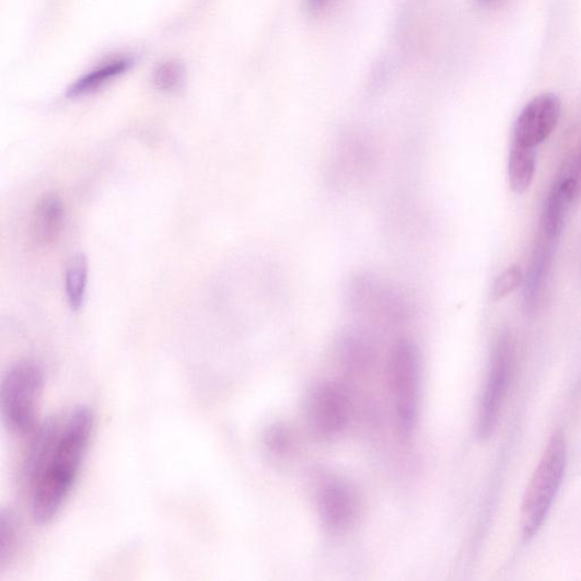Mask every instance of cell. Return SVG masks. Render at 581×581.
Listing matches in <instances>:
<instances>
[{"label":"cell","mask_w":581,"mask_h":581,"mask_svg":"<svg viewBox=\"0 0 581 581\" xmlns=\"http://www.w3.org/2000/svg\"><path fill=\"white\" fill-rule=\"evenodd\" d=\"M580 174H581V162H580Z\"/></svg>","instance_id":"obj_22"},{"label":"cell","mask_w":581,"mask_h":581,"mask_svg":"<svg viewBox=\"0 0 581 581\" xmlns=\"http://www.w3.org/2000/svg\"><path fill=\"white\" fill-rule=\"evenodd\" d=\"M93 431V411L84 406L39 428L26 470L30 508L37 524L51 523L70 498Z\"/></svg>","instance_id":"obj_1"},{"label":"cell","mask_w":581,"mask_h":581,"mask_svg":"<svg viewBox=\"0 0 581 581\" xmlns=\"http://www.w3.org/2000/svg\"><path fill=\"white\" fill-rule=\"evenodd\" d=\"M478 2H480L481 4H489V3H493L495 0H478Z\"/></svg>","instance_id":"obj_21"},{"label":"cell","mask_w":581,"mask_h":581,"mask_svg":"<svg viewBox=\"0 0 581 581\" xmlns=\"http://www.w3.org/2000/svg\"><path fill=\"white\" fill-rule=\"evenodd\" d=\"M351 416L348 392L340 385L326 382L317 385L307 402V418L316 437L330 440L346 430Z\"/></svg>","instance_id":"obj_7"},{"label":"cell","mask_w":581,"mask_h":581,"mask_svg":"<svg viewBox=\"0 0 581 581\" xmlns=\"http://www.w3.org/2000/svg\"><path fill=\"white\" fill-rule=\"evenodd\" d=\"M555 242L556 240H550L544 235L534 252L525 287V307L530 314H533L538 307L544 284L550 266H553Z\"/></svg>","instance_id":"obj_11"},{"label":"cell","mask_w":581,"mask_h":581,"mask_svg":"<svg viewBox=\"0 0 581 581\" xmlns=\"http://www.w3.org/2000/svg\"><path fill=\"white\" fill-rule=\"evenodd\" d=\"M390 377L397 425L402 435L408 439L417 425L421 388V357L414 342L403 340L394 347Z\"/></svg>","instance_id":"obj_4"},{"label":"cell","mask_w":581,"mask_h":581,"mask_svg":"<svg viewBox=\"0 0 581 581\" xmlns=\"http://www.w3.org/2000/svg\"><path fill=\"white\" fill-rule=\"evenodd\" d=\"M561 116L560 98L550 93L535 97L520 113L513 129V143L536 148L556 130Z\"/></svg>","instance_id":"obj_8"},{"label":"cell","mask_w":581,"mask_h":581,"mask_svg":"<svg viewBox=\"0 0 581 581\" xmlns=\"http://www.w3.org/2000/svg\"><path fill=\"white\" fill-rule=\"evenodd\" d=\"M317 508L325 530L332 534H344L357 522L359 500L348 483L329 479L319 488Z\"/></svg>","instance_id":"obj_9"},{"label":"cell","mask_w":581,"mask_h":581,"mask_svg":"<svg viewBox=\"0 0 581 581\" xmlns=\"http://www.w3.org/2000/svg\"><path fill=\"white\" fill-rule=\"evenodd\" d=\"M524 281L523 269L518 265L507 268L498 278L493 287V298L501 300L511 294L515 289L522 286Z\"/></svg>","instance_id":"obj_19"},{"label":"cell","mask_w":581,"mask_h":581,"mask_svg":"<svg viewBox=\"0 0 581 581\" xmlns=\"http://www.w3.org/2000/svg\"><path fill=\"white\" fill-rule=\"evenodd\" d=\"M567 467L565 434L557 431L548 441L541 462L526 489L522 506V530L526 539L542 528L559 493Z\"/></svg>","instance_id":"obj_2"},{"label":"cell","mask_w":581,"mask_h":581,"mask_svg":"<svg viewBox=\"0 0 581 581\" xmlns=\"http://www.w3.org/2000/svg\"><path fill=\"white\" fill-rule=\"evenodd\" d=\"M63 200L56 194L45 195L37 204L34 218V235L42 244L53 242L65 220Z\"/></svg>","instance_id":"obj_13"},{"label":"cell","mask_w":581,"mask_h":581,"mask_svg":"<svg viewBox=\"0 0 581 581\" xmlns=\"http://www.w3.org/2000/svg\"><path fill=\"white\" fill-rule=\"evenodd\" d=\"M18 543V522L15 514L3 509L0 514V569H4L14 556Z\"/></svg>","instance_id":"obj_16"},{"label":"cell","mask_w":581,"mask_h":581,"mask_svg":"<svg viewBox=\"0 0 581 581\" xmlns=\"http://www.w3.org/2000/svg\"><path fill=\"white\" fill-rule=\"evenodd\" d=\"M264 443L267 450L274 455H284L293 446V440L290 431L286 426L275 425L267 431Z\"/></svg>","instance_id":"obj_18"},{"label":"cell","mask_w":581,"mask_h":581,"mask_svg":"<svg viewBox=\"0 0 581 581\" xmlns=\"http://www.w3.org/2000/svg\"><path fill=\"white\" fill-rule=\"evenodd\" d=\"M304 2L305 11H307L311 16H318L329 5L330 0H304Z\"/></svg>","instance_id":"obj_20"},{"label":"cell","mask_w":581,"mask_h":581,"mask_svg":"<svg viewBox=\"0 0 581 581\" xmlns=\"http://www.w3.org/2000/svg\"><path fill=\"white\" fill-rule=\"evenodd\" d=\"M132 59L120 57L108 60V62L97 67L75 81L68 90L69 98H80L96 91L115 78L124 74L132 67Z\"/></svg>","instance_id":"obj_12"},{"label":"cell","mask_w":581,"mask_h":581,"mask_svg":"<svg viewBox=\"0 0 581 581\" xmlns=\"http://www.w3.org/2000/svg\"><path fill=\"white\" fill-rule=\"evenodd\" d=\"M43 387L44 373L34 361H19L5 373L0 387V411L10 433L26 437L36 431Z\"/></svg>","instance_id":"obj_3"},{"label":"cell","mask_w":581,"mask_h":581,"mask_svg":"<svg viewBox=\"0 0 581 581\" xmlns=\"http://www.w3.org/2000/svg\"><path fill=\"white\" fill-rule=\"evenodd\" d=\"M185 68L176 60L161 65L154 73V83L162 91H174L185 81Z\"/></svg>","instance_id":"obj_17"},{"label":"cell","mask_w":581,"mask_h":581,"mask_svg":"<svg viewBox=\"0 0 581 581\" xmlns=\"http://www.w3.org/2000/svg\"><path fill=\"white\" fill-rule=\"evenodd\" d=\"M88 259L84 254H75L69 263L66 274V290L73 312L82 309L88 286Z\"/></svg>","instance_id":"obj_15"},{"label":"cell","mask_w":581,"mask_h":581,"mask_svg":"<svg viewBox=\"0 0 581 581\" xmlns=\"http://www.w3.org/2000/svg\"><path fill=\"white\" fill-rule=\"evenodd\" d=\"M577 190L578 178L569 173H563L550 188L542 217L546 237L557 241L562 234Z\"/></svg>","instance_id":"obj_10"},{"label":"cell","mask_w":581,"mask_h":581,"mask_svg":"<svg viewBox=\"0 0 581 581\" xmlns=\"http://www.w3.org/2000/svg\"><path fill=\"white\" fill-rule=\"evenodd\" d=\"M514 347L509 333H502L493 348L477 419L480 440L491 438L503 407L513 369Z\"/></svg>","instance_id":"obj_6"},{"label":"cell","mask_w":581,"mask_h":581,"mask_svg":"<svg viewBox=\"0 0 581 581\" xmlns=\"http://www.w3.org/2000/svg\"><path fill=\"white\" fill-rule=\"evenodd\" d=\"M346 298L353 312L380 321L400 323L411 314L410 297L371 272L356 274L347 286Z\"/></svg>","instance_id":"obj_5"},{"label":"cell","mask_w":581,"mask_h":581,"mask_svg":"<svg viewBox=\"0 0 581 581\" xmlns=\"http://www.w3.org/2000/svg\"><path fill=\"white\" fill-rule=\"evenodd\" d=\"M536 172L535 148H527L512 142L508 176L509 185L513 194L524 195L532 186Z\"/></svg>","instance_id":"obj_14"}]
</instances>
